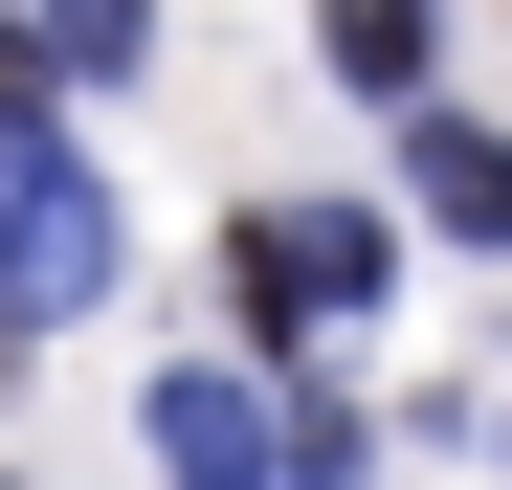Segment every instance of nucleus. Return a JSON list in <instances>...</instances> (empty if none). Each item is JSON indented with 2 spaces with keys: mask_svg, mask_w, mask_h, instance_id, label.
Instances as JSON below:
<instances>
[{
  "mask_svg": "<svg viewBox=\"0 0 512 490\" xmlns=\"http://www.w3.org/2000/svg\"><path fill=\"white\" fill-rule=\"evenodd\" d=\"M112 290V179L67 134H0V357L45 335V312H90Z\"/></svg>",
  "mask_w": 512,
  "mask_h": 490,
  "instance_id": "nucleus-1",
  "label": "nucleus"
},
{
  "mask_svg": "<svg viewBox=\"0 0 512 490\" xmlns=\"http://www.w3.org/2000/svg\"><path fill=\"white\" fill-rule=\"evenodd\" d=\"M357 290H379V223H357V201H334V223H312V201L245 223V312H268V335H334Z\"/></svg>",
  "mask_w": 512,
  "mask_h": 490,
  "instance_id": "nucleus-2",
  "label": "nucleus"
},
{
  "mask_svg": "<svg viewBox=\"0 0 512 490\" xmlns=\"http://www.w3.org/2000/svg\"><path fill=\"white\" fill-rule=\"evenodd\" d=\"M134 446H156V468H179V490H245V468H268V401H245L223 357H179V379H156V401H134Z\"/></svg>",
  "mask_w": 512,
  "mask_h": 490,
  "instance_id": "nucleus-3",
  "label": "nucleus"
},
{
  "mask_svg": "<svg viewBox=\"0 0 512 490\" xmlns=\"http://www.w3.org/2000/svg\"><path fill=\"white\" fill-rule=\"evenodd\" d=\"M401 179H423V223H446V245H490V223H512V156H490L468 112H423V156H401Z\"/></svg>",
  "mask_w": 512,
  "mask_h": 490,
  "instance_id": "nucleus-4",
  "label": "nucleus"
},
{
  "mask_svg": "<svg viewBox=\"0 0 512 490\" xmlns=\"http://www.w3.org/2000/svg\"><path fill=\"white\" fill-rule=\"evenodd\" d=\"M334 90H423V0H334Z\"/></svg>",
  "mask_w": 512,
  "mask_h": 490,
  "instance_id": "nucleus-5",
  "label": "nucleus"
},
{
  "mask_svg": "<svg viewBox=\"0 0 512 490\" xmlns=\"http://www.w3.org/2000/svg\"><path fill=\"white\" fill-rule=\"evenodd\" d=\"M134 45H156V0H45V67H90V90H112Z\"/></svg>",
  "mask_w": 512,
  "mask_h": 490,
  "instance_id": "nucleus-6",
  "label": "nucleus"
}]
</instances>
